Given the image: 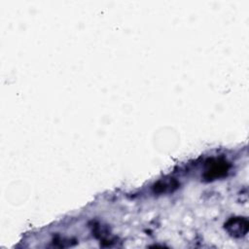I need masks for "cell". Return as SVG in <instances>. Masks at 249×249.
<instances>
[{"label":"cell","mask_w":249,"mask_h":249,"mask_svg":"<svg viewBox=\"0 0 249 249\" xmlns=\"http://www.w3.org/2000/svg\"><path fill=\"white\" fill-rule=\"evenodd\" d=\"M229 168V165L226 161L216 160L215 162H212L209 164V167L206 169L204 177L208 180H212L213 178L221 177L223 176Z\"/></svg>","instance_id":"cell-2"},{"label":"cell","mask_w":249,"mask_h":249,"mask_svg":"<svg viewBox=\"0 0 249 249\" xmlns=\"http://www.w3.org/2000/svg\"><path fill=\"white\" fill-rule=\"evenodd\" d=\"M227 231L235 237H240L245 234L248 231V222L246 219L242 218H232L230 219L225 225Z\"/></svg>","instance_id":"cell-1"}]
</instances>
